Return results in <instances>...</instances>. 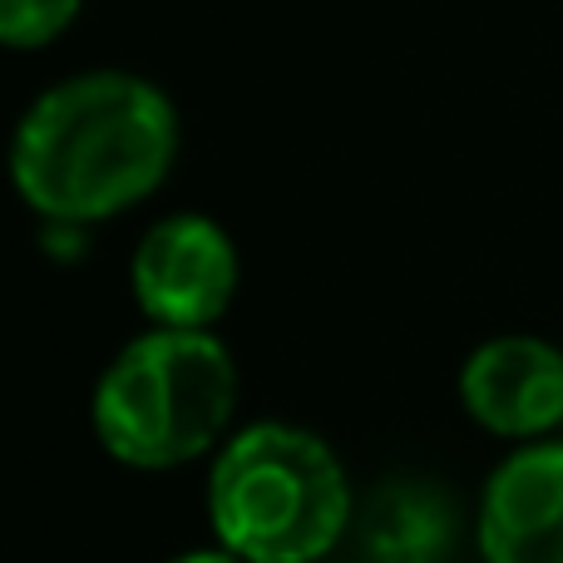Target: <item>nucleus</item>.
Listing matches in <instances>:
<instances>
[{
  "label": "nucleus",
  "mask_w": 563,
  "mask_h": 563,
  "mask_svg": "<svg viewBox=\"0 0 563 563\" xmlns=\"http://www.w3.org/2000/svg\"><path fill=\"white\" fill-rule=\"evenodd\" d=\"M178 119L158 85L119 69L55 85L25 109L10 144L15 194L55 223H99L164 184Z\"/></svg>",
  "instance_id": "obj_1"
},
{
  "label": "nucleus",
  "mask_w": 563,
  "mask_h": 563,
  "mask_svg": "<svg viewBox=\"0 0 563 563\" xmlns=\"http://www.w3.org/2000/svg\"><path fill=\"white\" fill-rule=\"evenodd\" d=\"M208 519L218 544L247 563H317L351 525L346 470L311 430L247 426L213 465Z\"/></svg>",
  "instance_id": "obj_2"
},
{
  "label": "nucleus",
  "mask_w": 563,
  "mask_h": 563,
  "mask_svg": "<svg viewBox=\"0 0 563 563\" xmlns=\"http://www.w3.org/2000/svg\"><path fill=\"white\" fill-rule=\"evenodd\" d=\"M238 400L233 356L208 331L158 327L129 341L95 390V435L134 470H174L213 450Z\"/></svg>",
  "instance_id": "obj_3"
},
{
  "label": "nucleus",
  "mask_w": 563,
  "mask_h": 563,
  "mask_svg": "<svg viewBox=\"0 0 563 563\" xmlns=\"http://www.w3.org/2000/svg\"><path fill=\"white\" fill-rule=\"evenodd\" d=\"M134 301L148 321L178 331H208L228 311L238 291V253L233 238L198 213H174L139 243L134 267Z\"/></svg>",
  "instance_id": "obj_4"
},
{
  "label": "nucleus",
  "mask_w": 563,
  "mask_h": 563,
  "mask_svg": "<svg viewBox=\"0 0 563 563\" xmlns=\"http://www.w3.org/2000/svg\"><path fill=\"white\" fill-rule=\"evenodd\" d=\"M460 400L495 435H544L563 420V356L549 341L499 336L465 361Z\"/></svg>",
  "instance_id": "obj_5"
},
{
  "label": "nucleus",
  "mask_w": 563,
  "mask_h": 563,
  "mask_svg": "<svg viewBox=\"0 0 563 563\" xmlns=\"http://www.w3.org/2000/svg\"><path fill=\"white\" fill-rule=\"evenodd\" d=\"M479 549L489 563H563V445H529L495 470Z\"/></svg>",
  "instance_id": "obj_6"
},
{
  "label": "nucleus",
  "mask_w": 563,
  "mask_h": 563,
  "mask_svg": "<svg viewBox=\"0 0 563 563\" xmlns=\"http://www.w3.org/2000/svg\"><path fill=\"white\" fill-rule=\"evenodd\" d=\"M455 499L435 479H380L356 515L366 563H445L455 549Z\"/></svg>",
  "instance_id": "obj_7"
},
{
  "label": "nucleus",
  "mask_w": 563,
  "mask_h": 563,
  "mask_svg": "<svg viewBox=\"0 0 563 563\" xmlns=\"http://www.w3.org/2000/svg\"><path fill=\"white\" fill-rule=\"evenodd\" d=\"M75 15L79 0H0V45L10 49L49 45Z\"/></svg>",
  "instance_id": "obj_8"
},
{
  "label": "nucleus",
  "mask_w": 563,
  "mask_h": 563,
  "mask_svg": "<svg viewBox=\"0 0 563 563\" xmlns=\"http://www.w3.org/2000/svg\"><path fill=\"white\" fill-rule=\"evenodd\" d=\"M168 563H247V559L228 554V549H198V554H178V559H168Z\"/></svg>",
  "instance_id": "obj_9"
}]
</instances>
